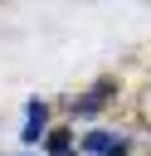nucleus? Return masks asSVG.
Instances as JSON below:
<instances>
[{"instance_id": "3", "label": "nucleus", "mask_w": 151, "mask_h": 156, "mask_svg": "<svg viewBox=\"0 0 151 156\" xmlns=\"http://www.w3.org/2000/svg\"><path fill=\"white\" fill-rule=\"evenodd\" d=\"M49 151H54V156H73V136H68L63 127H58V132H49Z\"/></svg>"}, {"instance_id": "2", "label": "nucleus", "mask_w": 151, "mask_h": 156, "mask_svg": "<svg viewBox=\"0 0 151 156\" xmlns=\"http://www.w3.org/2000/svg\"><path fill=\"white\" fill-rule=\"evenodd\" d=\"M44 112H49L44 102H29V127H24V141H34V136H39V127H44Z\"/></svg>"}, {"instance_id": "1", "label": "nucleus", "mask_w": 151, "mask_h": 156, "mask_svg": "<svg viewBox=\"0 0 151 156\" xmlns=\"http://www.w3.org/2000/svg\"><path fill=\"white\" fill-rule=\"evenodd\" d=\"M83 151L88 156H127V136H117V132H88Z\"/></svg>"}]
</instances>
